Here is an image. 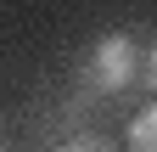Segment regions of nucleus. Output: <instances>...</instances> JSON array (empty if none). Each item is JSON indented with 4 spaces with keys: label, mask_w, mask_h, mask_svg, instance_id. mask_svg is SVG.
<instances>
[{
    "label": "nucleus",
    "mask_w": 157,
    "mask_h": 152,
    "mask_svg": "<svg viewBox=\"0 0 157 152\" xmlns=\"http://www.w3.org/2000/svg\"><path fill=\"white\" fill-rule=\"evenodd\" d=\"M135 73H140V45H135L129 34H101V40L90 45V56H84V85L95 96L124 90Z\"/></svg>",
    "instance_id": "obj_1"
},
{
    "label": "nucleus",
    "mask_w": 157,
    "mask_h": 152,
    "mask_svg": "<svg viewBox=\"0 0 157 152\" xmlns=\"http://www.w3.org/2000/svg\"><path fill=\"white\" fill-rule=\"evenodd\" d=\"M129 152H157V102L135 113V124H129Z\"/></svg>",
    "instance_id": "obj_2"
},
{
    "label": "nucleus",
    "mask_w": 157,
    "mask_h": 152,
    "mask_svg": "<svg viewBox=\"0 0 157 152\" xmlns=\"http://www.w3.org/2000/svg\"><path fill=\"white\" fill-rule=\"evenodd\" d=\"M56 152H118V146H112L107 135H73V141H62Z\"/></svg>",
    "instance_id": "obj_3"
},
{
    "label": "nucleus",
    "mask_w": 157,
    "mask_h": 152,
    "mask_svg": "<svg viewBox=\"0 0 157 152\" xmlns=\"http://www.w3.org/2000/svg\"><path fill=\"white\" fill-rule=\"evenodd\" d=\"M140 68H146V79H151V90H157V45H151V51L140 56Z\"/></svg>",
    "instance_id": "obj_4"
},
{
    "label": "nucleus",
    "mask_w": 157,
    "mask_h": 152,
    "mask_svg": "<svg viewBox=\"0 0 157 152\" xmlns=\"http://www.w3.org/2000/svg\"><path fill=\"white\" fill-rule=\"evenodd\" d=\"M0 152H6V146H0Z\"/></svg>",
    "instance_id": "obj_5"
}]
</instances>
